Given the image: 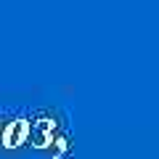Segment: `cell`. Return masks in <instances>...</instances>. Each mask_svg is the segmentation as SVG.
<instances>
[{
  "label": "cell",
  "instance_id": "cell-3",
  "mask_svg": "<svg viewBox=\"0 0 159 159\" xmlns=\"http://www.w3.org/2000/svg\"><path fill=\"white\" fill-rule=\"evenodd\" d=\"M45 151L51 154V157H64V151H66V138L58 135V133L53 130L51 133V141H48V146H45Z\"/></svg>",
  "mask_w": 159,
  "mask_h": 159
},
{
  "label": "cell",
  "instance_id": "cell-1",
  "mask_svg": "<svg viewBox=\"0 0 159 159\" xmlns=\"http://www.w3.org/2000/svg\"><path fill=\"white\" fill-rule=\"evenodd\" d=\"M53 130H56L53 119L43 117V119H37V122H32V125H29L27 135L32 138V146H34V148H45L48 141H51V133H53Z\"/></svg>",
  "mask_w": 159,
  "mask_h": 159
},
{
  "label": "cell",
  "instance_id": "cell-2",
  "mask_svg": "<svg viewBox=\"0 0 159 159\" xmlns=\"http://www.w3.org/2000/svg\"><path fill=\"white\" fill-rule=\"evenodd\" d=\"M27 130H29V122H27V119H13V122H8V125H6V135H3V146L16 148L19 143H24Z\"/></svg>",
  "mask_w": 159,
  "mask_h": 159
}]
</instances>
